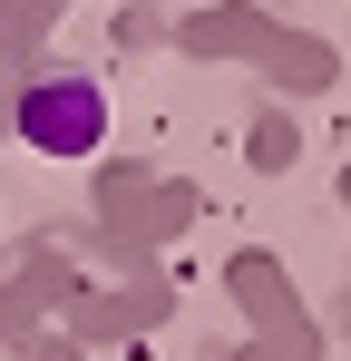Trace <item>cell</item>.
<instances>
[{"mask_svg":"<svg viewBox=\"0 0 351 361\" xmlns=\"http://www.w3.org/2000/svg\"><path fill=\"white\" fill-rule=\"evenodd\" d=\"M98 127H108V108H98V88H39V98H30V137H39V147H58V157H88V147H98Z\"/></svg>","mask_w":351,"mask_h":361,"instance_id":"6da1fadb","label":"cell"}]
</instances>
